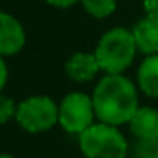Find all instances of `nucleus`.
I'll list each match as a JSON object with an SVG mask.
<instances>
[{
  "instance_id": "2",
  "label": "nucleus",
  "mask_w": 158,
  "mask_h": 158,
  "mask_svg": "<svg viewBox=\"0 0 158 158\" xmlns=\"http://www.w3.org/2000/svg\"><path fill=\"white\" fill-rule=\"evenodd\" d=\"M136 51L133 32L126 27H114L100 38L94 55L106 73H123L131 66Z\"/></svg>"
},
{
  "instance_id": "14",
  "label": "nucleus",
  "mask_w": 158,
  "mask_h": 158,
  "mask_svg": "<svg viewBox=\"0 0 158 158\" xmlns=\"http://www.w3.org/2000/svg\"><path fill=\"white\" fill-rule=\"evenodd\" d=\"M144 10L148 19L158 22V0H144Z\"/></svg>"
},
{
  "instance_id": "5",
  "label": "nucleus",
  "mask_w": 158,
  "mask_h": 158,
  "mask_svg": "<svg viewBox=\"0 0 158 158\" xmlns=\"http://www.w3.org/2000/svg\"><path fill=\"white\" fill-rule=\"evenodd\" d=\"M94 102L87 94L72 92L58 106V123L70 134L83 133L94 124Z\"/></svg>"
},
{
  "instance_id": "9",
  "label": "nucleus",
  "mask_w": 158,
  "mask_h": 158,
  "mask_svg": "<svg viewBox=\"0 0 158 158\" xmlns=\"http://www.w3.org/2000/svg\"><path fill=\"white\" fill-rule=\"evenodd\" d=\"M131 32L134 36L138 51L144 53L148 56L158 53V22L146 17L138 22Z\"/></svg>"
},
{
  "instance_id": "1",
  "label": "nucleus",
  "mask_w": 158,
  "mask_h": 158,
  "mask_svg": "<svg viewBox=\"0 0 158 158\" xmlns=\"http://www.w3.org/2000/svg\"><path fill=\"white\" fill-rule=\"evenodd\" d=\"M92 102L100 123L121 126L131 121L138 110V92L123 73H107L94 89Z\"/></svg>"
},
{
  "instance_id": "3",
  "label": "nucleus",
  "mask_w": 158,
  "mask_h": 158,
  "mask_svg": "<svg viewBox=\"0 0 158 158\" xmlns=\"http://www.w3.org/2000/svg\"><path fill=\"white\" fill-rule=\"evenodd\" d=\"M80 150L85 158H126L127 141L117 126L92 124L78 134Z\"/></svg>"
},
{
  "instance_id": "13",
  "label": "nucleus",
  "mask_w": 158,
  "mask_h": 158,
  "mask_svg": "<svg viewBox=\"0 0 158 158\" xmlns=\"http://www.w3.org/2000/svg\"><path fill=\"white\" fill-rule=\"evenodd\" d=\"M15 112H17V106L12 99L5 95H0V124H5L15 117Z\"/></svg>"
},
{
  "instance_id": "10",
  "label": "nucleus",
  "mask_w": 158,
  "mask_h": 158,
  "mask_svg": "<svg viewBox=\"0 0 158 158\" xmlns=\"http://www.w3.org/2000/svg\"><path fill=\"white\" fill-rule=\"evenodd\" d=\"M138 83L148 97L158 99V53L143 60L138 70Z\"/></svg>"
},
{
  "instance_id": "17",
  "label": "nucleus",
  "mask_w": 158,
  "mask_h": 158,
  "mask_svg": "<svg viewBox=\"0 0 158 158\" xmlns=\"http://www.w3.org/2000/svg\"><path fill=\"white\" fill-rule=\"evenodd\" d=\"M0 158H14V156L9 155V153H0Z\"/></svg>"
},
{
  "instance_id": "7",
  "label": "nucleus",
  "mask_w": 158,
  "mask_h": 158,
  "mask_svg": "<svg viewBox=\"0 0 158 158\" xmlns=\"http://www.w3.org/2000/svg\"><path fill=\"white\" fill-rule=\"evenodd\" d=\"M66 75L77 83L90 82L100 72L99 61L94 53H75L68 58L65 65Z\"/></svg>"
},
{
  "instance_id": "4",
  "label": "nucleus",
  "mask_w": 158,
  "mask_h": 158,
  "mask_svg": "<svg viewBox=\"0 0 158 158\" xmlns=\"http://www.w3.org/2000/svg\"><path fill=\"white\" fill-rule=\"evenodd\" d=\"M15 119L27 133H44L58 123V106L46 95L29 97L17 106Z\"/></svg>"
},
{
  "instance_id": "8",
  "label": "nucleus",
  "mask_w": 158,
  "mask_h": 158,
  "mask_svg": "<svg viewBox=\"0 0 158 158\" xmlns=\"http://www.w3.org/2000/svg\"><path fill=\"white\" fill-rule=\"evenodd\" d=\"M129 127L138 139H158V110L148 106L138 107Z\"/></svg>"
},
{
  "instance_id": "11",
  "label": "nucleus",
  "mask_w": 158,
  "mask_h": 158,
  "mask_svg": "<svg viewBox=\"0 0 158 158\" xmlns=\"http://www.w3.org/2000/svg\"><path fill=\"white\" fill-rule=\"evenodd\" d=\"M92 17L95 19H104L109 17L114 10H116L117 0H80Z\"/></svg>"
},
{
  "instance_id": "12",
  "label": "nucleus",
  "mask_w": 158,
  "mask_h": 158,
  "mask_svg": "<svg viewBox=\"0 0 158 158\" xmlns=\"http://www.w3.org/2000/svg\"><path fill=\"white\" fill-rule=\"evenodd\" d=\"M136 158H158V139H139Z\"/></svg>"
},
{
  "instance_id": "15",
  "label": "nucleus",
  "mask_w": 158,
  "mask_h": 158,
  "mask_svg": "<svg viewBox=\"0 0 158 158\" xmlns=\"http://www.w3.org/2000/svg\"><path fill=\"white\" fill-rule=\"evenodd\" d=\"M7 77H9L7 65H5V61H4V56H0V92H2V89H4L5 83H7Z\"/></svg>"
},
{
  "instance_id": "6",
  "label": "nucleus",
  "mask_w": 158,
  "mask_h": 158,
  "mask_svg": "<svg viewBox=\"0 0 158 158\" xmlns=\"http://www.w3.org/2000/svg\"><path fill=\"white\" fill-rule=\"evenodd\" d=\"M26 44L22 24L7 12L0 10V56L17 55Z\"/></svg>"
},
{
  "instance_id": "16",
  "label": "nucleus",
  "mask_w": 158,
  "mask_h": 158,
  "mask_svg": "<svg viewBox=\"0 0 158 158\" xmlns=\"http://www.w3.org/2000/svg\"><path fill=\"white\" fill-rule=\"evenodd\" d=\"M49 5H55V7H60V9H66V7H72V5H75L77 2H80V0H46Z\"/></svg>"
}]
</instances>
